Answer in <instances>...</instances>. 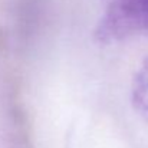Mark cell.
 Listing matches in <instances>:
<instances>
[{
	"instance_id": "obj_1",
	"label": "cell",
	"mask_w": 148,
	"mask_h": 148,
	"mask_svg": "<svg viewBox=\"0 0 148 148\" xmlns=\"http://www.w3.org/2000/svg\"><path fill=\"white\" fill-rule=\"evenodd\" d=\"M103 17L97 30L101 40L122 39L140 29H147L148 0H105Z\"/></svg>"
},
{
	"instance_id": "obj_2",
	"label": "cell",
	"mask_w": 148,
	"mask_h": 148,
	"mask_svg": "<svg viewBox=\"0 0 148 148\" xmlns=\"http://www.w3.org/2000/svg\"><path fill=\"white\" fill-rule=\"evenodd\" d=\"M132 99H134V106L148 121V59L143 63L141 69L137 73L134 82Z\"/></svg>"
},
{
	"instance_id": "obj_3",
	"label": "cell",
	"mask_w": 148,
	"mask_h": 148,
	"mask_svg": "<svg viewBox=\"0 0 148 148\" xmlns=\"http://www.w3.org/2000/svg\"><path fill=\"white\" fill-rule=\"evenodd\" d=\"M147 29H148V25H147Z\"/></svg>"
}]
</instances>
